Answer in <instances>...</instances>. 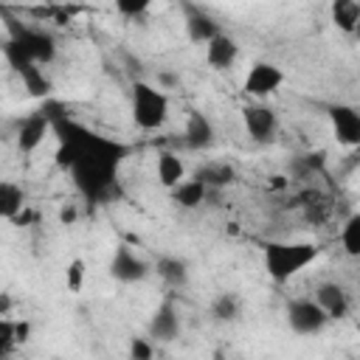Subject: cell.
I'll list each match as a JSON object with an SVG mask.
<instances>
[{
	"label": "cell",
	"mask_w": 360,
	"mask_h": 360,
	"mask_svg": "<svg viewBox=\"0 0 360 360\" xmlns=\"http://www.w3.org/2000/svg\"><path fill=\"white\" fill-rule=\"evenodd\" d=\"M152 273L149 262L141 259L129 245H118L112 259H110V276L121 284H135V281H143L146 276Z\"/></svg>",
	"instance_id": "ba28073f"
},
{
	"label": "cell",
	"mask_w": 360,
	"mask_h": 360,
	"mask_svg": "<svg viewBox=\"0 0 360 360\" xmlns=\"http://www.w3.org/2000/svg\"><path fill=\"white\" fill-rule=\"evenodd\" d=\"M149 8V0H118L115 3V11L124 14V17H138Z\"/></svg>",
	"instance_id": "83f0119b"
},
{
	"label": "cell",
	"mask_w": 360,
	"mask_h": 360,
	"mask_svg": "<svg viewBox=\"0 0 360 360\" xmlns=\"http://www.w3.org/2000/svg\"><path fill=\"white\" fill-rule=\"evenodd\" d=\"M287 323L298 335H318L326 329L329 318L312 298H295L287 304Z\"/></svg>",
	"instance_id": "8992f818"
},
{
	"label": "cell",
	"mask_w": 360,
	"mask_h": 360,
	"mask_svg": "<svg viewBox=\"0 0 360 360\" xmlns=\"http://www.w3.org/2000/svg\"><path fill=\"white\" fill-rule=\"evenodd\" d=\"M205 194H208V188L197 177H191V180H183V183H177L172 188V202L186 208V211H191V208H200L205 202Z\"/></svg>",
	"instance_id": "ac0fdd59"
},
{
	"label": "cell",
	"mask_w": 360,
	"mask_h": 360,
	"mask_svg": "<svg viewBox=\"0 0 360 360\" xmlns=\"http://www.w3.org/2000/svg\"><path fill=\"white\" fill-rule=\"evenodd\" d=\"M177 335H180V312H177V307H174L172 301H163V304L152 312V318H149V338L169 343V340H174Z\"/></svg>",
	"instance_id": "7c38bea8"
},
{
	"label": "cell",
	"mask_w": 360,
	"mask_h": 360,
	"mask_svg": "<svg viewBox=\"0 0 360 360\" xmlns=\"http://www.w3.org/2000/svg\"><path fill=\"white\" fill-rule=\"evenodd\" d=\"M174 84H180V76H172V73H158V87L163 90V87H174Z\"/></svg>",
	"instance_id": "f546056e"
},
{
	"label": "cell",
	"mask_w": 360,
	"mask_h": 360,
	"mask_svg": "<svg viewBox=\"0 0 360 360\" xmlns=\"http://www.w3.org/2000/svg\"><path fill=\"white\" fill-rule=\"evenodd\" d=\"M281 84H284V70L278 65H273V62H253L248 76H245V82H242V90H245V96H250L256 101H264Z\"/></svg>",
	"instance_id": "5b68a950"
},
{
	"label": "cell",
	"mask_w": 360,
	"mask_h": 360,
	"mask_svg": "<svg viewBox=\"0 0 360 360\" xmlns=\"http://www.w3.org/2000/svg\"><path fill=\"white\" fill-rule=\"evenodd\" d=\"M236 59H239V42H236L231 34L219 31L214 39L205 42V62H208L214 70H225V68H231Z\"/></svg>",
	"instance_id": "4fadbf2b"
},
{
	"label": "cell",
	"mask_w": 360,
	"mask_h": 360,
	"mask_svg": "<svg viewBox=\"0 0 360 360\" xmlns=\"http://www.w3.org/2000/svg\"><path fill=\"white\" fill-rule=\"evenodd\" d=\"M14 323L17 321H11V318H0V360L8 357L14 352V346H17V340H14Z\"/></svg>",
	"instance_id": "484cf974"
},
{
	"label": "cell",
	"mask_w": 360,
	"mask_h": 360,
	"mask_svg": "<svg viewBox=\"0 0 360 360\" xmlns=\"http://www.w3.org/2000/svg\"><path fill=\"white\" fill-rule=\"evenodd\" d=\"M186 31H188V39L191 42H208L219 34V25L214 22L211 14H205L202 8L197 6H186Z\"/></svg>",
	"instance_id": "9a60e30c"
},
{
	"label": "cell",
	"mask_w": 360,
	"mask_h": 360,
	"mask_svg": "<svg viewBox=\"0 0 360 360\" xmlns=\"http://www.w3.org/2000/svg\"><path fill=\"white\" fill-rule=\"evenodd\" d=\"M318 256L321 248L315 242H267L262 262H264V273L276 284H284L301 270H307Z\"/></svg>",
	"instance_id": "3957f363"
},
{
	"label": "cell",
	"mask_w": 360,
	"mask_h": 360,
	"mask_svg": "<svg viewBox=\"0 0 360 360\" xmlns=\"http://www.w3.org/2000/svg\"><path fill=\"white\" fill-rule=\"evenodd\" d=\"M211 315H214V321L231 323V321H236V318L242 315V301H239L233 292H219V295L211 301Z\"/></svg>",
	"instance_id": "603a6c76"
},
{
	"label": "cell",
	"mask_w": 360,
	"mask_h": 360,
	"mask_svg": "<svg viewBox=\"0 0 360 360\" xmlns=\"http://www.w3.org/2000/svg\"><path fill=\"white\" fill-rule=\"evenodd\" d=\"M242 121H245V129L248 135L256 141V143H270L278 132V115L270 104L264 101H253L242 110Z\"/></svg>",
	"instance_id": "52a82bcc"
},
{
	"label": "cell",
	"mask_w": 360,
	"mask_h": 360,
	"mask_svg": "<svg viewBox=\"0 0 360 360\" xmlns=\"http://www.w3.org/2000/svg\"><path fill=\"white\" fill-rule=\"evenodd\" d=\"M84 278H87V264L84 259H70L65 267V284L70 292H82L84 290Z\"/></svg>",
	"instance_id": "d4e9b609"
},
{
	"label": "cell",
	"mask_w": 360,
	"mask_h": 360,
	"mask_svg": "<svg viewBox=\"0 0 360 360\" xmlns=\"http://www.w3.org/2000/svg\"><path fill=\"white\" fill-rule=\"evenodd\" d=\"M28 335H31V323H28V321H17V323H14V340H17V346L25 343Z\"/></svg>",
	"instance_id": "f1b7e54d"
},
{
	"label": "cell",
	"mask_w": 360,
	"mask_h": 360,
	"mask_svg": "<svg viewBox=\"0 0 360 360\" xmlns=\"http://www.w3.org/2000/svg\"><path fill=\"white\" fill-rule=\"evenodd\" d=\"M48 132H51V118H48L45 110H37V112L25 115L22 124H20V129H17V149H20L22 155L37 152V149L45 143Z\"/></svg>",
	"instance_id": "30bf717a"
},
{
	"label": "cell",
	"mask_w": 360,
	"mask_h": 360,
	"mask_svg": "<svg viewBox=\"0 0 360 360\" xmlns=\"http://www.w3.org/2000/svg\"><path fill=\"white\" fill-rule=\"evenodd\" d=\"M155 174H158V183L172 191L177 183L186 180V163L174 152H160L155 160Z\"/></svg>",
	"instance_id": "2e32d148"
},
{
	"label": "cell",
	"mask_w": 360,
	"mask_h": 360,
	"mask_svg": "<svg viewBox=\"0 0 360 360\" xmlns=\"http://www.w3.org/2000/svg\"><path fill=\"white\" fill-rule=\"evenodd\" d=\"M25 211V188L14 180H0V219H17Z\"/></svg>",
	"instance_id": "e0dca14e"
},
{
	"label": "cell",
	"mask_w": 360,
	"mask_h": 360,
	"mask_svg": "<svg viewBox=\"0 0 360 360\" xmlns=\"http://www.w3.org/2000/svg\"><path fill=\"white\" fill-rule=\"evenodd\" d=\"M332 22L340 31L354 34L357 31V22H360V3L357 0H335L332 3Z\"/></svg>",
	"instance_id": "44dd1931"
},
{
	"label": "cell",
	"mask_w": 360,
	"mask_h": 360,
	"mask_svg": "<svg viewBox=\"0 0 360 360\" xmlns=\"http://www.w3.org/2000/svg\"><path fill=\"white\" fill-rule=\"evenodd\" d=\"M340 245L349 256H360V214H352L346 222H343V231H340Z\"/></svg>",
	"instance_id": "cb8c5ba5"
},
{
	"label": "cell",
	"mask_w": 360,
	"mask_h": 360,
	"mask_svg": "<svg viewBox=\"0 0 360 360\" xmlns=\"http://www.w3.org/2000/svg\"><path fill=\"white\" fill-rule=\"evenodd\" d=\"M155 270H158V276H160L166 284H172V287H183V284L188 281V264H186V259H180V256H160V259L155 262Z\"/></svg>",
	"instance_id": "ffe728a7"
},
{
	"label": "cell",
	"mask_w": 360,
	"mask_h": 360,
	"mask_svg": "<svg viewBox=\"0 0 360 360\" xmlns=\"http://www.w3.org/2000/svg\"><path fill=\"white\" fill-rule=\"evenodd\" d=\"M321 309H323V315L332 321H340V318H346L349 315V292H346V287L343 284H338V281H321L318 287H315V298H312Z\"/></svg>",
	"instance_id": "8fae6325"
},
{
	"label": "cell",
	"mask_w": 360,
	"mask_h": 360,
	"mask_svg": "<svg viewBox=\"0 0 360 360\" xmlns=\"http://www.w3.org/2000/svg\"><path fill=\"white\" fill-rule=\"evenodd\" d=\"M56 56V39L45 28L11 22V39L6 42V59L14 70L25 65H48Z\"/></svg>",
	"instance_id": "7a4b0ae2"
},
{
	"label": "cell",
	"mask_w": 360,
	"mask_h": 360,
	"mask_svg": "<svg viewBox=\"0 0 360 360\" xmlns=\"http://www.w3.org/2000/svg\"><path fill=\"white\" fill-rule=\"evenodd\" d=\"M129 360H155V346L149 338H132L129 340Z\"/></svg>",
	"instance_id": "4316f807"
},
{
	"label": "cell",
	"mask_w": 360,
	"mask_h": 360,
	"mask_svg": "<svg viewBox=\"0 0 360 360\" xmlns=\"http://www.w3.org/2000/svg\"><path fill=\"white\" fill-rule=\"evenodd\" d=\"M132 121L135 127L152 132L160 129L169 121V96L149 82H135L132 84Z\"/></svg>",
	"instance_id": "277c9868"
},
{
	"label": "cell",
	"mask_w": 360,
	"mask_h": 360,
	"mask_svg": "<svg viewBox=\"0 0 360 360\" xmlns=\"http://www.w3.org/2000/svg\"><path fill=\"white\" fill-rule=\"evenodd\" d=\"M59 219L70 225V222H76V211H73V208H62V214H59Z\"/></svg>",
	"instance_id": "1f68e13d"
},
{
	"label": "cell",
	"mask_w": 360,
	"mask_h": 360,
	"mask_svg": "<svg viewBox=\"0 0 360 360\" xmlns=\"http://www.w3.org/2000/svg\"><path fill=\"white\" fill-rule=\"evenodd\" d=\"M329 121H332V132L340 146L354 149L360 143V112L352 104H332Z\"/></svg>",
	"instance_id": "9c48e42d"
},
{
	"label": "cell",
	"mask_w": 360,
	"mask_h": 360,
	"mask_svg": "<svg viewBox=\"0 0 360 360\" xmlns=\"http://www.w3.org/2000/svg\"><path fill=\"white\" fill-rule=\"evenodd\" d=\"M11 309V298L6 292H0V318H6V312Z\"/></svg>",
	"instance_id": "4dcf8cb0"
},
{
	"label": "cell",
	"mask_w": 360,
	"mask_h": 360,
	"mask_svg": "<svg viewBox=\"0 0 360 360\" xmlns=\"http://www.w3.org/2000/svg\"><path fill=\"white\" fill-rule=\"evenodd\" d=\"M205 188H225L236 180V169L231 163H205L202 169H197L194 174Z\"/></svg>",
	"instance_id": "d6986e66"
},
{
	"label": "cell",
	"mask_w": 360,
	"mask_h": 360,
	"mask_svg": "<svg viewBox=\"0 0 360 360\" xmlns=\"http://www.w3.org/2000/svg\"><path fill=\"white\" fill-rule=\"evenodd\" d=\"M17 73H20L22 84H25V90H28L31 96H37V98H45V96L53 90L51 79L45 76V70H42L39 65H25V68H20Z\"/></svg>",
	"instance_id": "7402d4cb"
},
{
	"label": "cell",
	"mask_w": 360,
	"mask_h": 360,
	"mask_svg": "<svg viewBox=\"0 0 360 360\" xmlns=\"http://www.w3.org/2000/svg\"><path fill=\"white\" fill-rule=\"evenodd\" d=\"M51 132L56 135V166L62 172H70L73 186L79 194L90 202H104L118 183V169L129 155V146L112 138H104L84 124L68 118V115H53L51 118Z\"/></svg>",
	"instance_id": "6da1fadb"
},
{
	"label": "cell",
	"mask_w": 360,
	"mask_h": 360,
	"mask_svg": "<svg viewBox=\"0 0 360 360\" xmlns=\"http://www.w3.org/2000/svg\"><path fill=\"white\" fill-rule=\"evenodd\" d=\"M0 14H3V8H0Z\"/></svg>",
	"instance_id": "d6a6232c"
},
{
	"label": "cell",
	"mask_w": 360,
	"mask_h": 360,
	"mask_svg": "<svg viewBox=\"0 0 360 360\" xmlns=\"http://www.w3.org/2000/svg\"><path fill=\"white\" fill-rule=\"evenodd\" d=\"M183 141H186V146H188V149H194V152L208 149V146L214 143V127H211V121H208L202 112L191 110V112H188V118H186Z\"/></svg>",
	"instance_id": "5bb4252c"
}]
</instances>
